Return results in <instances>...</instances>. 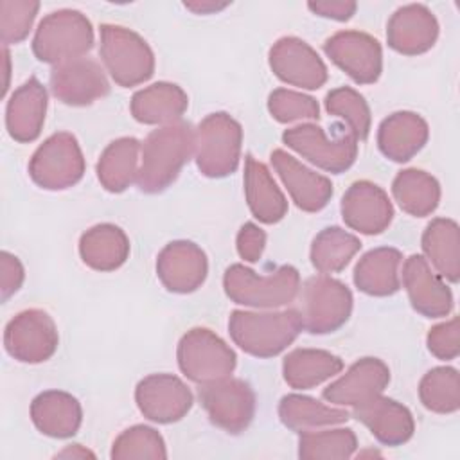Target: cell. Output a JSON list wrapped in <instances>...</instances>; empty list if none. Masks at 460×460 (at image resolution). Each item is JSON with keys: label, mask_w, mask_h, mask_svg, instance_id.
<instances>
[{"label": "cell", "mask_w": 460, "mask_h": 460, "mask_svg": "<svg viewBox=\"0 0 460 460\" xmlns=\"http://www.w3.org/2000/svg\"><path fill=\"white\" fill-rule=\"evenodd\" d=\"M137 185L142 192L165 190L194 153V129L189 122H172L147 135L142 147Z\"/></svg>", "instance_id": "1"}, {"label": "cell", "mask_w": 460, "mask_h": 460, "mask_svg": "<svg viewBox=\"0 0 460 460\" xmlns=\"http://www.w3.org/2000/svg\"><path fill=\"white\" fill-rule=\"evenodd\" d=\"M302 331L295 309L273 313L232 311L228 332L235 345L257 358H271L288 349Z\"/></svg>", "instance_id": "2"}, {"label": "cell", "mask_w": 460, "mask_h": 460, "mask_svg": "<svg viewBox=\"0 0 460 460\" xmlns=\"http://www.w3.org/2000/svg\"><path fill=\"white\" fill-rule=\"evenodd\" d=\"M226 296L250 307H280L293 302L300 289V273L284 264L268 275H259L244 264H232L223 277Z\"/></svg>", "instance_id": "3"}, {"label": "cell", "mask_w": 460, "mask_h": 460, "mask_svg": "<svg viewBox=\"0 0 460 460\" xmlns=\"http://www.w3.org/2000/svg\"><path fill=\"white\" fill-rule=\"evenodd\" d=\"M93 47L90 20L74 9L47 14L32 38L34 56L50 65H61L83 58Z\"/></svg>", "instance_id": "4"}, {"label": "cell", "mask_w": 460, "mask_h": 460, "mask_svg": "<svg viewBox=\"0 0 460 460\" xmlns=\"http://www.w3.org/2000/svg\"><path fill=\"white\" fill-rule=\"evenodd\" d=\"M298 313L302 329L311 334H327L338 331L350 316V289L327 275L307 279L298 289Z\"/></svg>", "instance_id": "5"}, {"label": "cell", "mask_w": 460, "mask_h": 460, "mask_svg": "<svg viewBox=\"0 0 460 460\" xmlns=\"http://www.w3.org/2000/svg\"><path fill=\"white\" fill-rule=\"evenodd\" d=\"M241 124L225 111L207 115L194 131V156L201 174L223 178L232 174L241 158Z\"/></svg>", "instance_id": "6"}, {"label": "cell", "mask_w": 460, "mask_h": 460, "mask_svg": "<svg viewBox=\"0 0 460 460\" xmlns=\"http://www.w3.org/2000/svg\"><path fill=\"white\" fill-rule=\"evenodd\" d=\"M101 59L124 88L147 81L155 72V56L142 36L120 25H101Z\"/></svg>", "instance_id": "7"}, {"label": "cell", "mask_w": 460, "mask_h": 460, "mask_svg": "<svg viewBox=\"0 0 460 460\" xmlns=\"http://www.w3.org/2000/svg\"><path fill=\"white\" fill-rule=\"evenodd\" d=\"M32 181L47 190H63L75 185L84 174V158L72 133L50 135L29 162Z\"/></svg>", "instance_id": "8"}, {"label": "cell", "mask_w": 460, "mask_h": 460, "mask_svg": "<svg viewBox=\"0 0 460 460\" xmlns=\"http://www.w3.org/2000/svg\"><path fill=\"white\" fill-rule=\"evenodd\" d=\"M178 365L194 383H208L228 377L235 368V352L210 329L194 327L178 343Z\"/></svg>", "instance_id": "9"}, {"label": "cell", "mask_w": 460, "mask_h": 460, "mask_svg": "<svg viewBox=\"0 0 460 460\" xmlns=\"http://www.w3.org/2000/svg\"><path fill=\"white\" fill-rule=\"evenodd\" d=\"M282 140L302 158L334 174L347 171L354 164L359 142L350 131H336V137L329 138L320 126L311 122L286 129Z\"/></svg>", "instance_id": "10"}, {"label": "cell", "mask_w": 460, "mask_h": 460, "mask_svg": "<svg viewBox=\"0 0 460 460\" xmlns=\"http://www.w3.org/2000/svg\"><path fill=\"white\" fill-rule=\"evenodd\" d=\"M198 397L210 422L232 435L244 431L255 415V394L246 381L237 377L203 383Z\"/></svg>", "instance_id": "11"}, {"label": "cell", "mask_w": 460, "mask_h": 460, "mask_svg": "<svg viewBox=\"0 0 460 460\" xmlns=\"http://www.w3.org/2000/svg\"><path fill=\"white\" fill-rule=\"evenodd\" d=\"M58 329L49 313L41 309H25L18 313L4 332L7 354L22 363L47 361L58 349Z\"/></svg>", "instance_id": "12"}, {"label": "cell", "mask_w": 460, "mask_h": 460, "mask_svg": "<svg viewBox=\"0 0 460 460\" xmlns=\"http://www.w3.org/2000/svg\"><path fill=\"white\" fill-rule=\"evenodd\" d=\"M323 52L358 84H372L381 75V45L367 32L340 31L323 43Z\"/></svg>", "instance_id": "13"}, {"label": "cell", "mask_w": 460, "mask_h": 460, "mask_svg": "<svg viewBox=\"0 0 460 460\" xmlns=\"http://www.w3.org/2000/svg\"><path fill=\"white\" fill-rule=\"evenodd\" d=\"M137 406L144 417L158 424H171L183 419L192 406L189 386L172 374H151L135 390Z\"/></svg>", "instance_id": "14"}, {"label": "cell", "mask_w": 460, "mask_h": 460, "mask_svg": "<svg viewBox=\"0 0 460 460\" xmlns=\"http://www.w3.org/2000/svg\"><path fill=\"white\" fill-rule=\"evenodd\" d=\"M270 66L280 81L291 86L316 90L327 81V66L316 50L295 36H284L271 47Z\"/></svg>", "instance_id": "15"}, {"label": "cell", "mask_w": 460, "mask_h": 460, "mask_svg": "<svg viewBox=\"0 0 460 460\" xmlns=\"http://www.w3.org/2000/svg\"><path fill=\"white\" fill-rule=\"evenodd\" d=\"M50 90L65 104L86 106L104 97L110 92V83L97 61L79 58L52 68Z\"/></svg>", "instance_id": "16"}, {"label": "cell", "mask_w": 460, "mask_h": 460, "mask_svg": "<svg viewBox=\"0 0 460 460\" xmlns=\"http://www.w3.org/2000/svg\"><path fill=\"white\" fill-rule=\"evenodd\" d=\"M341 217L356 232L376 235L388 228L394 207L388 194L372 181H354L341 199Z\"/></svg>", "instance_id": "17"}, {"label": "cell", "mask_w": 460, "mask_h": 460, "mask_svg": "<svg viewBox=\"0 0 460 460\" xmlns=\"http://www.w3.org/2000/svg\"><path fill=\"white\" fill-rule=\"evenodd\" d=\"M207 255L190 241H172L156 259V275L172 293H192L207 277Z\"/></svg>", "instance_id": "18"}, {"label": "cell", "mask_w": 460, "mask_h": 460, "mask_svg": "<svg viewBox=\"0 0 460 460\" xmlns=\"http://www.w3.org/2000/svg\"><path fill=\"white\" fill-rule=\"evenodd\" d=\"M390 383V370L377 358H361L323 390V399L340 406H358L377 395Z\"/></svg>", "instance_id": "19"}, {"label": "cell", "mask_w": 460, "mask_h": 460, "mask_svg": "<svg viewBox=\"0 0 460 460\" xmlns=\"http://www.w3.org/2000/svg\"><path fill=\"white\" fill-rule=\"evenodd\" d=\"M438 38V22L435 14L422 4H408L399 7L388 20V45L404 56H419L428 52Z\"/></svg>", "instance_id": "20"}, {"label": "cell", "mask_w": 460, "mask_h": 460, "mask_svg": "<svg viewBox=\"0 0 460 460\" xmlns=\"http://www.w3.org/2000/svg\"><path fill=\"white\" fill-rule=\"evenodd\" d=\"M270 158L298 208L305 212H318L329 203L332 196V183L327 176L311 171L284 149L271 151Z\"/></svg>", "instance_id": "21"}, {"label": "cell", "mask_w": 460, "mask_h": 460, "mask_svg": "<svg viewBox=\"0 0 460 460\" xmlns=\"http://www.w3.org/2000/svg\"><path fill=\"white\" fill-rule=\"evenodd\" d=\"M402 284L411 307L428 318L446 316L453 309L451 289L431 271L422 255H410L402 264Z\"/></svg>", "instance_id": "22"}, {"label": "cell", "mask_w": 460, "mask_h": 460, "mask_svg": "<svg viewBox=\"0 0 460 460\" xmlns=\"http://www.w3.org/2000/svg\"><path fill=\"white\" fill-rule=\"evenodd\" d=\"M352 415L363 422L385 446H401L408 442L415 431V422L410 410L383 395L354 406Z\"/></svg>", "instance_id": "23"}, {"label": "cell", "mask_w": 460, "mask_h": 460, "mask_svg": "<svg viewBox=\"0 0 460 460\" xmlns=\"http://www.w3.org/2000/svg\"><path fill=\"white\" fill-rule=\"evenodd\" d=\"M45 111L47 90L36 77H31L7 101L5 128L11 138L22 144L36 140L45 122Z\"/></svg>", "instance_id": "24"}, {"label": "cell", "mask_w": 460, "mask_h": 460, "mask_svg": "<svg viewBox=\"0 0 460 460\" xmlns=\"http://www.w3.org/2000/svg\"><path fill=\"white\" fill-rule=\"evenodd\" d=\"M428 124L413 111H397L388 115L377 129V146L381 153L394 162H408L428 142Z\"/></svg>", "instance_id": "25"}, {"label": "cell", "mask_w": 460, "mask_h": 460, "mask_svg": "<svg viewBox=\"0 0 460 460\" xmlns=\"http://www.w3.org/2000/svg\"><path fill=\"white\" fill-rule=\"evenodd\" d=\"M31 419L43 435L68 438L77 433L83 420V410L79 401L68 392L47 390L34 397L31 404Z\"/></svg>", "instance_id": "26"}, {"label": "cell", "mask_w": 460, "mask_h": 460, "mask_svg": "<svg viewBox=\"0 0 460 460\" xmlns=\"http://www.w3.org/2000/svg\"><path fill=\"white\" fill-rule=\"evenodd\" d=\"M244 194L250 212L261 223H279L288 212V199L277 187L271 172L252 155L244 160Z\"/></svg>", "instance_id": "27"}, {"label": "cell", "mask_w": 460, "mask_h": 460, "mask_svg": "<svg viewBox=\"0 0 460 460\" xmlns=\"http://www.w3.org/2000/svg\"><path fill=\"white\" fill-rule=\"evenodd\" d=\"M189 106L187 93L172 83H155L131 97V115L142 124H172Z\"/></svg>", "instance_id": "28"}, {"label": "cell", "mask_w": 460, "mask_h": 460, "mask_svg": "<svg viewBox=\"0 0 460 460\" xmlns=\"http://www.w3.org/2000/svg\"><path fill=\"white\" fill-rule=\"evenodd\" d=\"M79 253L86 266L97 271L120 268L129 255V239L111 223L95 225L81 235Z\"/></svg>", "instance_id": "29"}, {"label": "cell", "mask_w": 460, "mask_h": 460, "mask_svg": "<svg viewBox=\"0 0 460 460\" xmlns=\"http://www.w3.org/2000/svg\"><path fill=\"white\" fill-rule=\"evenodd\" d=\"M402 255L395 248H376L367 252L354 268V284L372 296L394 295L401 286L399 266Z\"/></svg>", "instance_id": "30"}, {"label": "cell", "mask_w": 460, "mask_h": 460, "mask_svg": "<svg viewBox=\"0 0 460 460\" xmlns=\"http://www.w3.org/2000/svg\"><path fill=\"white\" fill-rule=\"evenodd\" d=\"M422 250L426 261H431L433 268L442 279L458 282L460 277V230L453 219L437 217L422 234Z\"/></svg>", "instance_id": "31"}, {"label": "cell", "mask_w": 460, "mask_h": 460, "mask_svg": "<svg viewBox=\"0 0 460 460\" xmlns=\"http://www.w3.org/2000/svg\"><path fill=\"white\" fill-rule=\"evenodd\" d=\"M341 368L343 361L322 349H295L282 363L284 379L295 390L313 388L340 374Z\"/></svg>", "instance_id": "32"}, {"label": "cell", "mask_w": 460, "mask_h": 460, "mask_svg": "<svg viewBox=\"0 0 460 460\" xmlns=\"http://www.w3.org/2000/svg\"><path fill=\"white\" fill-rule=\"evenodd\" d=\"M138 153L140 142L137 138L122 137L113 140L97 162V178L101 185L110 192H122L137 181Z\"/></svg>", "instance_id": "33"}, {"label": "cell", "mask_w": 460, "mask_h": 460, "mask_svg": "<svg viewBox=\"0 0 460 460\" xmlns=\"http://www.w3.org/2000/svg\"><path fill=\"white\" fill-rule=\"evenodd\" d=\"M279 417L286 428L302 433L323 426L341 424L349 419V411L341 408H331L309 395L289 394L284 395L279 402Z\"/></svg>", "instance_id": "34"}, {"label": "cell", "mask_w": 460, "mask_h": 460, "mask_svg": "<svg viewBox=\"0 0 460 460\" xmlns=\"http://www.w3.org/2000/svg\"><path fill=\"white\" fill-rule=\"evenodd\" d=\"M392 194L404 212L424 217L438 207L440 185L431 174L420 169H406L394 178Z\"/></svg>", "instance_id": "35"}, {"label": "cell", "mask_w": 460, "mask_h": 460, "mask_svg": "<svg viewBox=\"0 0 460 460\" xmlns=\"http://www.w3.org/2000/svg\"><path fill=\"white\" fill-rule=\"evenodd\" d=\"M361 241L340 226L323 228L311 244V262L320 273H338L359 252Z\"/></svg>", "instance_id": "36"}, {"label": "cell", "mask_w": 460, "mask_h": 460, "mask_svg": "<svg viewBox=\"0 0 460 460\" xmlns=\"http://www.w3.org/2000/svg\"><path fill=\"white\" fill-rule=\"evenodd\" d=\"M356 447L358 440L350 428L309 429L300 433L298 456L304 460H343L350 458Z\"/></svg>", "instance_id": "37"}, {"label": "cell", "mask_w": 460, "mask_h": 460, "mask_svg": "<svg viewBox=\"0 0 460 460\" xmlns=\"http://www.w3.org/2000/svg\"><path fill=\"white\" fill-rule=\"evenodd\" d=\"M420 402L435 413H453L460 408V376L453 367L429 370L419 385Z\"/></svg>", "instance_id": "38"}, {"label": "cell", "mask_w": 460, "mask_h": 460, "mask_svg": "<svg viewBox=\"0 0 460 460\" xmlns=\"http://www.w3.org/2000/svg\"><path fill=\"white\" fill-rule=\"evenodd\" d=\"M325 108L331 115L340 117L349 126V131L365 140L370 131V108L363 95L350 86H340L325 95Z\"/></svg>", "instance_id": "39"}, {"label": "cell", "mask_w": 460, "mask_h": 460, "mask_svg": "<svg viewBox=\"0 0 460 460\" xmlns=\"http://www.w3.org/2000/svg\"><path fill=\"white\" fill-rule=\"evenodd\" d=\"M165 442L162 435L149 426L137 424L124 429L113 442L111 458L131 460V458H165Z\"/></svg>", "instance_id": "40"}, {"label": "cell", "mask_w": 460, "mask_h": 460, "mask_svg": "<svg viewBox=\"0 0 460 460\" xmlns=\"http://www.w3.org/2000/svg\"><path fill=\"white\" fill-rule=\"evenodd\" d=\"M40 2L2 0L0 2V38L4 45L20 43L27 38L38 14Z\"/></svg>", "instance_id": "41"}, {"label": "cell", "mask_w": 460, "mask_h": 460, "mask_svg": "<svg viewBox=\"0 0 460 460\" xmlns=\"http://www.w3.org/2000/svg\"><path fill=\"white\" fill-rule=\"evenodd\" d=\"M268 110L271 117L282 124L320 117V108L316 99L288 88H277L270 93Z\"/></svg>", "instance_id": "42"}, {"label": "cell", "mask_w": 460, "mask_h": 460, "mask_svg": "<svg viewBox=\"0 0 460 460\" xmlns=\"http://www.w3.org/2000/svg\"><path fill=\"white\" fill-rule=\"evenodd\" d=\"M460 320L458 316L449 322L438 323L428 332V349L438 359H455L460 352Z\"/></svg>", "instance_id": "43"}, {"label": "cell", "mask_w": 460, "mask_h": 460, "mask_svg": "<svg viewBox=\"0 0 460 460\" xmlns=\"http://www.w3.org/2000/svg\"><path fill=\"white\" fill-rule=\"evenodd\" d=\"M266 244V234L253 223H244L237 234V252L241 259L248 262H257L262 255Z\"/></svg>", "instance_id": "44"}, {"label": "cell", "mask_w": 460, "mask_h": 460, "mask_svg": "<svg viewBox=\"0 0 460 460\" xmlns=\"http://www.w3.org/2000/svg\"><path fill=\"white\" fill-rule=\"evenodd\" d=\"M23 277H25L23 266L18 261V257H14L9 252H2L0 253V293L4 302L20 289Z\"/></svg>", "instance_id": "45"}, {"label": "cell", "mask_w": 460, "mask_h": 460, "mask_svg": "<svg viewBox=\"0 0 460 460\" xmlns=\"http://www.w3.org/2000/svg\"><path fill=\"white\" fill-rule=\"evenodd\" d=\"M307 7L323 18L345 22L352 18L358 5L356 2H350V0H318V2H309Z\"/></svg>", "instance_id": "46"}, {"label": "cell", "mask_w": 460, "mask_h": 460, "mask_svg": "<svg viewBox=\"0 0 460 460\" xmlns=\"http://www.w3.org/2000/svg\"><path fill=\"white\" fill-rule=\"evenodd\" d=\"M187 9L194 11L196 14H208V13H216V11H221L228 5V2H212V0H201V2H185L183 4Z\"/></svg>", "instance_id": "47"}, {"label": "cell", "mask_w": 460, "mask_h": 460, "mask_svg": "<svg viewBox=\"0 0 460 460\" xmlns=\"http://www.w3.org/2000/svg\"><path fill=\"white\" fill-rule=\"evenodd\" d=\"M58 456L59 458H86V456H90V458H93V453L92 451H88V449H84L83 446H79V444H74V446H68L66 449H63L61 453H58Z\"/></svg>", "instance_id": "48"}]
</instances>
